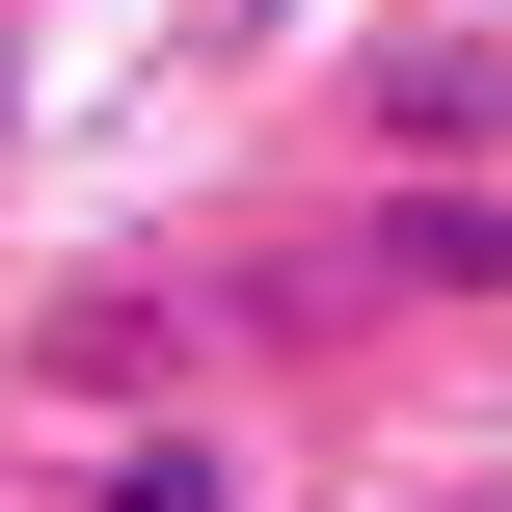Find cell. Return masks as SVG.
Segmentation results:
<instances>
[{"instance_id":"obj_1","label":"cell","mask_w":512,"mask_h":512,"mask_svg":"<svg viewBox=\"0 0 512 512\" xmlns=\"http://www.w3.org/2000/svg\"><path fill=\"white\" fill-rule=\"evenodd\" d=\"M108 512H243V459H216V432H135V459H108Z\"/></svg>"}]
</instances>
